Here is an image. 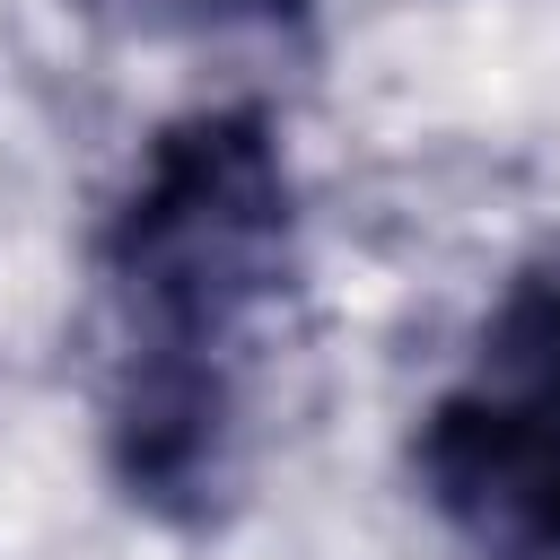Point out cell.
Segmentation results:
<instances>
[{"mask_svg": "<svg viewBox=\"0 0 560 560\" xmlns=\"http://www.w3.org/2000/svg\"><path fill=\"white\" fill-rule=\"evenodd\" d=\"M96 271L131 350H236L298 271V175L262 105L175 114L96 228Z\"/></svg>", "mask_w": 560, "mask_h": 560, "instance_id": "cell-1", "label": "cell"}, {"mask_svg": "<svg viewBox=\"0 0 560 560\" xmlns=\"http://www.w3.org/2000/svg\"><path fill=\"white\" fill-rule=\"evenodd\" d=\"M105 472L158 525H210L236 481V368L219 350H131L105 402Z\"/></svg>", "mask_w": 560, "mask_h": 560, "instance_id": "cell-2", "label": "cell"}, {"mask_svg": "<svg viewBox=\"0 0 560 560\" xmlns=\"http://www.w3.org/2000/svg\"><path fill=\"white\" fill-rule=\"evenodd\" d=\"M411 481L446 525L516 560H560V420L490 394L481 376L420 411Z\"/></svg>", "mask_w": 560, "mask_h": 560, "instance_id": "cell-3", "label": "cell"}, {"mask_svg": "<svg viewBox=\"0 0 560 560\" xmlns=\"http://www.w3.org/2000/svg\"><path fill=\"white\" fill-rule=\"evenodd\" d=\"M481 385L560 420V254L525 262L481 324Z\"/></svg>", "mask_w": 560, "mask_h": 560, "instance_id": "cell-4", "label": "cell"}, {"mask_svg": "<svg viewBox=\"0 0 560 560\" xmlns=\"http://www.w3.org/2000/svg\"><path fill=\"white\" fill-rule=\"evenodd\" d=\"M201 18H228V26H306L315 0H192Z\"/></svg>", "mask_w": 560, "mask_h": 560, "instance_id": "cell-5", "label": "cell"}]
</instances>
